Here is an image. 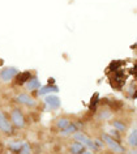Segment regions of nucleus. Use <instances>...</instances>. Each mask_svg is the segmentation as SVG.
Wrapping results in <instances>:
<instances>
[{
    "instance_id": "8",
    "label": "nucleus",
    "mask_w": 137,
    "mask_h": 154,
    "mask_svg": "<svg viewBox=\"0 0 137 154\" xmlns=\"http://www.w3.org/2000/svg\"><path fill=\"white\" fill-rule=\"evenodd\" d=\"M59 91V88L55 86V85H46V86H42L39 91H38V95H46V94H50V93H58Z\"/></svg>"
},
{
    "instance_id": "1",
    "label": "nucleus",
    "mask_w": 137,
    "mask_h": 154,
    "mask_svg": "<svg viewBox=\"0 0 137 154\" xmlns=\"http://www.w3.org/2000/svg\"><path fill=\"white\" fill-rule=\"evenodd\" d=\"M102 141H103L105 144H107V146L115 154H123L125 152L124 146H121L119 142H117L116 140H114V138L111 136H108V134H102Z\"/></svg>"
},
{
    "instance_id": "12",
    "label": "nucleus",
    "mask_w": 137,
    "mask_h": 154,
    "mask_svg": "<svg viewBox=\"0 0 137 154\" xmlns=\"http://www.w3.org/2000/svg\"><path fill=\"white\" fill-rule=\"evenodd\" d=\"M29 79H30V73H29V72L17 73V76H16L17 84H20V85H22V84H25L26 81H29Z\"/></svg>"
},
{
    "instance_id": "4",
    "label": "nucleus",
    "mask_w": 137,
    "mask_h": 154,
    "mask_svg": "<svg viewBox=\"0 0 137 154\" xmlns=\"http://www.w3.org/2000/svg\"><path fill=\"white\" fill-rule=\"evenodd\" d=\"M0 131L7 133V134H12L13 133L12 123L8 120V118L5 116V114L3 112V111H0Z\"/></svg>"
},
{
    "instance_id": "18",
    "label": "nucleus",
    "mask_w": 137,
    "mask_h": 154,
    "mask_svg": "<svg viewBox=\"0 0 137 154\" xmlns=\"http://www.w3.org/2000/svg\"><path fill=\"white\" fill-rule=\"evenodd\" d=\"M97 102H98V94H94L93 99H91V102H90V107H96Z\"/></svg>"
},
{
    "instance_id": "7",
    "label": "nucleus",
    "mask_w": 137,
    "mask_h": 154,
    "mask_svg": "<svg viewBox=\"0 0 137 154\" xmlns=\"http://www.w3.org/2000/svg\"><path fill=\"white\" fill-rule=\"evenodd\" d=\"M16 101L18 103H21V105H25V106H29V107L35 106V101H34V98H32L29 94H25V93L18 94L17 98H16Z\"/></svg>"
},
{
    "instance_id": "11",
    "label": "nucleus",
    "mask_w": 137,
    "mask_h": 154,
    "mask_svg": "<svg viewBox=\"0 0 137 154\" xmlns=\"http://www.w3.org/2000/svg\"><path fill=\"white\" fill-rule=\"evenodd\" d=\"M75 132H77V127H76V124H73V123L71 122V124L65 127L64 129H62V136H71V134H73Z\"/></svg>"
},
{
    "instance_id": "20",
    "label": "nucleus",
    "mask_w": 137,
    "mask_h": 154,
    "mask_svg": "<svg viewBox=\"0 0 137 154\" xmlns=\"http://www.w3.org/2000/svg\"><path fill=\"white\" fill-rule=\"evenodd\" d=\"M119 65H120V61H116V63L111 64V69H112V71H117V68H119Z\"/></svg>"
},
{
    "instance_id": "14",
    "label": "nucleus",
    "mask_w": 137,
    "mask_h": 154,
    "mask_svg": "<svg viewBox=\"0 0 137 154\" xmlns=\"http://www.w3.org/2000/svg\"><path fill=\"white\" fill-rule=\"evenodd\" d=\"M69 124H71V120H69V119H67V118H60L59 120L56 122V127H58L60 131L64 129L65 127H68Z\"/></svg>"
},
{
    "instance_id": "22",
    "label": "nucleus",
    "mask_w": 137,
    "mask_h": 154,
    "mask_svg": "<svg viewBox=\"0 0 137 154\" xmlns=\"http://www.w3.org/2000/svg\"><path fill=\"white\" fill-rule=\"evenodd\" d=\"M129 154H137V153H136V150H132V152L129 153Z\"/></svg>"
},
{
    "instance_id": "17",
    "label": "nucleus",
    "mask_w": 137,
    "mask_h": 154,
    "mask_svg": "<svg viewBox=\"0 0 137 154\" xmlns=\"http://www.w3.org/2000/svg\"><path fill=\"white\" fill-rule=\"evenodd\" d=\"M22 144H24V142H20V141L17 142V141H16V142H11V144H9L8 146H9V149H11V150H13V152H16V153H17L18 150L21 149Z\"/></svg>"
},
{
    "instance_id": "10",
    "label": "nucleus",
    "mask_w": 137,
    "mask_h": 154,
    "mask_svg": "<svg viewBox=\"0 0 137 154\" xmlns=\"http://www.w3.org/2000/svg\"><path fill=\"white\" fill-rule=\"evenodd\" d=\"M41 88V82H39V80L37 79V77H30L29 79V81L26 82V89L28 90H35V89H39Z\"/></svg>"
},
{
    "instance_id": "13",
    "label": "nucleus",
    "mask_w": 137,
    "mask_h": 154,
    "mask_svg": "<svg viewBox=\"0 0 137 154\" xmlns=\"http://www.w3.org/2000/svg\"><path fill=\"white\" fill-rule=\"evenodd\" d=\"M128 145L132 146V148H136L137 146V129L135 128L131 132V134H129L128 137Z\"/></svg>"
},
{
    "instance_id": "16",
    "label": "nucleus",
    "mask_w": 137,
    "mask_h": 154,
    "mask_svg": "<svg viewBox=\"0 0 137 154\" xmlns=\"http://www.w3.org/2000/svg\"><path fill=\"white\" fill-rule=\"evenodd\" d=\"M18 154H32V149H30V145L26 144V142H24L21 146V149L17 152Z\"/></svg>"
},
{
    "instance_id": "6",
    "label": "nucleus",
    "mask_w": 137,
    "mask_h": 154,
    "mask_svg": "<svg viewBox=\"0 0 137 154\" xmlns=\"http://www.w3.org/2000/svg\"><path fill=\"white\" fill-rule=\"evenodd\" d=\"M44 102H46V105L50 107V109H52V110L59 109L60 105H62V102H60V98L58 97V95H54V94H48L47 97H46Z\"/></svg>"
},
{
    "instance_id": "2",
    "label": "nucleus",
    "mask_w": 137,
    "mask_h": 154,
    "mask_svg": "<svg viewBox=\"0 0 137 154\" xmlns=\"http://www.w3.org/2000/svg\"><path fill=\"white\" fill-rule=\"evenodd\" d=\"M73 138L77 142H80V144H82L85 148H89V149H91L94 152V150H98V148L96 146V144H94V141H91L89 137L87 136H85L84 133H81V132H75L73 133Z\"/></svg>"
},
{
    "instance_id": "15",
    "label": "nucleus",
    "mask_w": 137,
    "mask_h": 154,
    "mask_svg": "<svg viewBox=\"0 0 137 154\" xmlns=\"http://www.w3.org/2000/svg\"><path fill=\"white\" fill-rule=\"evenodd\" d=\"M112 125H114V128H115L117 132H124L125 128H127L124 123H121V122H119V120H115V122L112 123Z\"/></svg>"
},
{
    "instance_id": "19",
    "label": "nucleus",
    "mask_w": 137,
    "mask_h": 154,
    "mask_svg": "<svg viewBox=\"0 0 137 154\" xmlns=\"http://www.w3.org/2000/svg\"><path fill=\"white\" fill-rule=\"evenodd\" d=\"M94 144H96V146H97L98 149H99V148H103V145H105V144H103V141H102V140H99V138L94 141Z\"/></svg>"
},
{
    "instance_id": "5",
    "label": "nucleus",
    "mask_w": 137,
    "mask_h": 154,
    "mask_svg": "<svg viewBox=\"0 0 137 154\" xmlns=\"http://www.w3.org/2000/svg\"><path fill=\"white\" fill-rule=\"evenodd\" d=\"M18 73V69L14 68V67H8V68H4L2 72H0V80L3 82H8L13 77H16Z\"/></svg>"
},
{
    "instance_id": "21",
    "label": "nucleus",
    "mask_w": 137,
    "mask_h": 154,
    "mask_svg": "<svg viewBox=\"0 0 137 154\" xmlns=\"http://www.w3.org/2000/svg\"><path fill=\"white\" fill-rule=\"evenodd\" d=\"M82 154H94L93 152H89V150H85V152H84Z\"/></svg>"
},
{
    "instance_id": "3",
    "label": "nucleus",
    "mask_w": 137,
    "mask_h": 154,
    "mask_svg": "<svg viewBox=\"0 0 137 154\" xmlns=\"http://www.w3.org/2000/svg\"><path fill=\"white\" fill-rule=\"evenodd\" d=\"M11 119H12V125L17 127V128H24L25 127V118L22 112L18 109H14L11 114Z\"/></svg>"
},
{
    "instance_id": "9",
    "label": "nucleus",
    "mask_w": 137,
    "mask_h": 154,
    "mask_svg": "<svg viewBox=\"0 0 137 154\" xmlns=\"http://www.w3.org/2000/svg\"><path fill=\"white\" fill-rule=\"evenodd\" d=\"M85 146H84L82 144H80V142L77 141H75L73 144H72L69 146V153L71 154H82L84 152H85Z\"/></svg>"
}]
</instances>
